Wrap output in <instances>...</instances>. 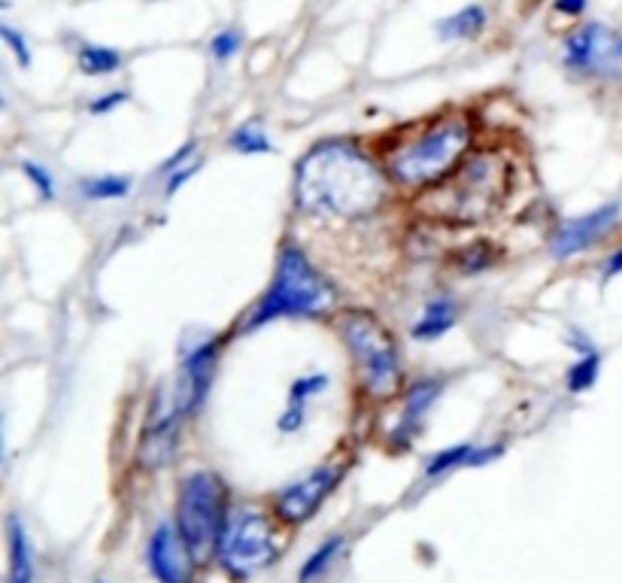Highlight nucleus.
I'll use <instances>...</instances> for the list:
<instances>
[{
  "label": "nucleus",
  "mask_w": 622,
  "mask_h": 583,
  "mask_svg": "<svg viewBox=\"0 0 622 583\" xmlns=\"http://www.w3.org/2000/svg\"><path fill=\"white\" fill-rule=\"evenodd\" d=\"M598 374H601V353L598 350H589V353H581L577 362L568 368V392H586V389H593L595 380H598Z\"/></svg>",
  "instance_id": "b1692460"
},
{
  "label": "nucleus",
  "mask_w": 622,
  "mask_h": 583,
  "mask_svg": "<svg viewBox=\"0 0 622 583\" xmlns=\"http://www.w3.org/2000/svg\"><path fill=\"white\" fill-rule=\"evenodd\" d=\"M471 149H474L471 119L462 113L443 116L404 143H398L386 156V171L392 183L411 192H428L443 183L471 156Z\"/></svg>",
  "instance_id": "7ed1b4c3"
},
{
  "label": "nucleus",
  "mask_w": 622,
  "mask_h": 583,
  "mask_svg": "<svg viewBox=\"0 0 622 583\" xmlns=\"http://www.w3.org/2000/svg\"><path fill=\"white\" fill-rule=\"evenodd\" d=\"M346 550V535H331L326 538L316 550H313L307 559H304V566L297 571V583H319L326 578L331 566L338 562L340 556Z\"/></svg>",
  "instance_id": "6ab92c4d"
},
{
  "label": "nucleus",
  "mask_w": 622,
  "mask_h": 583,
  "mask_svg": "<svg viewBox=\"0 0 622 583\" xmlns=\"http://www.w3.org/2000/svg\"><path fill=\"white\" fill-rule=\"evenodd\" d=\"M392 177L355 141H322L295 168V207L319 222H362L380 214Z\"/></svg>",
  "instance_id": "f257e3e1"
},
{
  "label": "nucleus",
  "mask_w": 622,
  "mask_h": 583,
  "mask_svg": "<svg viewBox=\"0 0 622 583\" xmlns=\"http://www.w3.org/2000/svg\"><path fill=\"white\" fill-rule=\"evenodd\" d=\"M622 274V246L620 250H613V256L608 258V262H605V277H620Z\"/></svg>",
  "instance_id": "2f4dec72"
},
{
  "label": "nucleus",
  "mask_w": 622,
  "mask_h": 583,
  "mask_svg": "<svg viewBox=\"0 0 622 583\" xmlns=\"http://www.w3.org/2000/svg\"><path fill=\"white\" fill-rule=\"evenodd\" d=\"M219 356H222V341L216 335H204L195 338V343H188L180 359V380H176V399L183 408L185 416L195 413L207 404L216 371H219Z\"/></svg>",
  "instance_id": "9d476101"
},
{
  "label": "nucleus",
  "mask_w": 622,
  "mask_h": 583,
  "mask_svg": "<svg viewBox=\"0 0 622 583\" xmlns=\"http://www.w3.org/2000/svg\"><path fill=\"white\" fill-rule=\"evenodd\" d=\"M510 192V161L501 153H471L447 180L425 195V210L453 226L492 219Z\"/></svg>",
  "instance_id": "20e7f679"
},
{
  "label": "nucleus",
  "mask_w": 622,
  "mask_h": 583,
  "mask_svg": "<svg viewBox=\"0 0 622 583\" xmlns=\"http://www.w3.org/2000/svg\"><path fill=\"white\" fill-rule=\"evenodd\" d=\"M7 547H10L7 583H34V547H31L28 529L15 513L7 520Z\"/></svg>",
  "instance_id": "dca6fc26"
},
{
  "label": "nucleus",
  "mask_w": 622,
  "mask_h": 583,
  "mask_svg": "<svg viewBox=\"0 0 622 583\" xmlns=\"http://www.w3.org/2000/svg\"><path fill=\"white\" fill-rule=\"evenodd\" d=\"M617 58V37H610L605 25H583L565 40V64L577 73L608 71Z\"/></svg>",
  "instance_id": "ddd939ff"
},
{
  "label": "nucleus",
  "mask_w": 622,
  "mask_h": 583,
  "mask_svg": "<svg viewBox=\"0 0 622 583\" xmlns=\"http://www.w3.org/2000/svg\"><path fill=\"white\" fill-rule=\"evenodd\" d=\"M338 289L297 243H283L273 265V280L255 301L243 328L255 331L277 319H326L338 307Z\"/></svg>",
  "instance_id": "f03ea898"
},
{
  "label": "nucleus",
  "mask_w": 622,
  "mask_h": 583,
  "mask_svg": "<svg viewBox=\"0 0 622 583\" xmlns=\"http://www.w3.org/2000/svg\"><path fill=\"white\" fill-rule=\"evenodd\" d=\"M22 173L28 177V183L37 189L42 201H56V177L49 168H42L37 161H22Z\"/></svg>",
  "instance_id": "393cba45"
},
{
  "label": "nucleus",
  "mask_w": 622,
  "mask_h": 583,
  "mask_svg": "<svg viewBox=\"0 0 622 583\" xmlns=\"http://www.w3.org/2000/svg\"><path fill=\"white\" fill-rule=\"evenodd\" d=\"M127 104V92H110V95H100L88 104V113L92 116H103V113H113L115 107H122Z\"/></svg>",
  "instance_id": "c756f323"
},
{
  "label": "nucleus",
  "mask_w": 622,
  "mask_h": 583,
  "mask_svg": "<svg viewBox=\"0 0 622 583\" xmlns=\"http://www.w3.org/2000/svg\"><path fill=\"white\" fill-rule=\"evenodd\" d=\"M198 171H200V161H188L185 168H180V171H173L170 177H164V195L173 198V195H176V192H180V189H183V185L188 183V180H192Z\"/></svg>",
  "instance_id": "c85d7f7f"
},
{
  "label": "nucleus",
  "mask_w": 622,
  "mask_h": 583,
  "mask_svg": "<svg viewBox=\"0 0 622 583\" xmlns=\"http://www.w3.org/2000/svg\"><path fill=\"white\" fill-rule=\"evenodd\" d=\"M617 58H620V61H622V34H620V37H617Z\"/></svg>",
  "instance_id": "473e14b6"
},
{
  "label": "nucleus",
  "mask_w": 622,
  "mask_h": 583,
  "mask_svg": "<svg viewBox=\"0 0 622 583\" xmlns=\"http://www.w3.org/2000/svg\"><path fill=\"white\" fill-rule=\"evenodd\" d=\"M477 450V444H453L447 450L435 453L425 462V481H438L443 474H453L459 469H471V456Z\"/></svg>",
  "instance_id": "412c9836"
},
{
  "label": "nucleus",
  "mask_w": 622,
  "mask_h": 583,
  "mask_svg": "<svg viewBox=\"0 0 622 583\" xmlns=\"http://www.w3.org/2000/svg\"><path fill=\"white\" fill-rule=\"evenodd\" d=\"M76 64L85 76H110L122 68V52H115L110 46L88 44L76 52Z\"/></svg>",
  "instance_id": "5701e85b"
},
{
  "label": "nucleus",
  "mask_w": 622,
  "mask_h": 583,
  "mask_svg": "<svg viewBox=\"0 0 622 583\" xmlns=\"http://www.w3.org/2000/svg\"><path fill=\"white\" fill-rule=\"evenodd\" d=\"M0 37H3V44L10 46L13 49V56H15V61L22 64V68H31V46H28V40L19 34L15 28H10V25H3L0 28Z\"/></svg>",
  "instance_id": "bb28decb"
},
{
  "label": "nucleus",
  "mask_w": 622,
  "mask_h": 583,
  "mask_svg": "<svg viewBox=\"0 0 622 583\" xmlns=\"http://www.w3.org/2000/svg\"><path fill=\"white\" fill-rule=\"evenodd\" d=\"M95 583H107V581H95Z\"/></svg>",
  "instance_id": "72a5a7b5"
},
{
  "label": "nucleus",
  "mask_w": 622,
  "mask_h": 583,
  "mask_svg": "<svg viewBox=\"0 0 622 583\" xmlns=\"http://www.w3.org/2000/svg\"><path fill=\"white\" fill-rule=\"evenodd\" d=\"M228 146L241 156H268L273 153V143H270L268 131L261 122H243L237 129L231 131Z\"/></svg>",
  "instance_id": "4be33fe9"
},
{
  "label": "nucleus",
  "mask_w": 622,
  "mask_h": 583,
  "mask_svg": "<svg viewBox=\"0 0 622 583\" xmlns=\"http://www.w3.org/2000/svg\"><path fill=\"white\" fill-rule=\"evenodd\" d=\"M183 420L185 413L180 408L176 392L168 396L164 389H158L149 416H146V426H143L141 444H137V465L143 471H161L176 456Z\"/></svg>",
  "instance_id": "6e6552de"
},
{
  "label": "nucleus",
  "mask_w": 622,
  "mask_h": 583,
  "mask_svg": "<svg viewBox=\"0 0 622 583\" xmlns=\"http://www.w3.org/2000/svg\"><path fill=\"white\" fill-rule=\"evenodd\" d=\"M343 462H328L304 474L295 484L283 486L273 498V517L285 526H301L313 513L326 505V498L334 493V486L343 481Z\"/></svg>",
  "instance_id": "1a4fd4ad"
},
{
  "label": "nucleus",
  "mask_w": 622,
  "mask_h": 583,
  "mask_svg": "<svg viewBox=\"0 0 622 583\" xmlns=\"http://www.w3.org/2000/svg\"><path fill=\"white\" fill-rule=\"evenodd\" d=\"M134 189V180L125 173H100V177H85L80 183L85 201H119Z\"/></svg>",
  "instance_id": "aec40b11"
},
{
  "label": "nucleus",
  "mask_w": 622,
  "mask_h": 583,
  "mask_svg": "<svg viewBox=\"0 0 622 583\" xmlns=\"http://www.w3.org/2000/svg\"><path fill=\"white\" fill-rule=\"evenodd\" d=\"M455 319H459V307H455V301L450 295H438V299H431L425 304L423 316L413 323L411 335L416 341H438L443 338L450 328L455 326Z\"/></svg>",
  "instance_id": "f3484780"
},
{
  "label": "nucleus",
  "mask_w": 622,
  "mask_h": 583,
  "mask_svg": "<svg viewBox=\"0 0 622 583\" xmlns=\"http://www.w3.org/2000/svg\"><path fill=\"white\" fill-rule=\"evenodd\" d=\"M589 0H556V13L562 15H583Z\"/></svg>",
  "instance_id": "7c9ffc66"
},
{
  "label": "nucleus",
  "mask_w": 622,
  "mask_h": 583,
  "mask_svg": "<svg viewBox=\"0 0 622 583\" xmlns=\"http://www.w3.org/2000/svg\"><path fill=\"white\" fill-rule=\"evenodd\" d=\"M328 374L326 371H313V374H304L297 377L295 384L289 386V399H285V411L280 416L277 428L283 435H292V432H301L304 428V420H307V408L316 396H322L328 389Z\"/></svg>",
  "instance_id": "2eb2a0df"
},
{
  "label": "nucleus",
  "mask_w": 622,
  "mask_h": 583,
  "mask_svg": "<svg viewBox=\"0 0 622 583\" xmlns=\"http://www.w3.org/2000/svg\"><path fill=\"white\" fill-rule=\"evenodd\" d=\"M620 216L622 204L620 201H610V204H601V207H595L589 214L574 216V219L562 222V228L556 231V238L550 243L552 258H574L586 253V250H593L595 243L601 241V238H608L610 231L620 226Z\"/></svg>",
  "instance_id": "9b49d317"
},
{
  "label": "nucleus",
  "mask_w": 622,
  "mask_h": 583,
  "mask_svg": "<svg viewBox=\"0 0 622 583\" xmlns=\"http://www.w3.org/2000/svg\"><path fill=\"white\" fill-rule=\"evenodd\" d=\"M216 559L231 581L241 583L255 578L258 571L270 569L280 559V538L268 513L255 505L231 508Z\"/></svg>",
  "instance_id": "0eeeda50"
},
{
  "label": "nucleus",
  "mask_w": 622,
  "mask_h": 583,
  "mask_svg": "<svg viewBox=\"0 0 622 583\" xmlns=\"http://www.w3.org/2000/svg\"><path fill=\"white\" fill-rule=\"evenodd\" d=\"M241 46H243V37L237 34V31L234 28L219 31V34L210 40V56L216 58V61H228V58H234L237 52H241Z\"/></svg>",
  "instance_id": "a878e982"
},
{
  "label": "nucleus",
  "mask_w": 622,
  "mask_h": 583,
  "mask_svg": "<svg viewBox=\"0 0 622 583\" xmlns=\"http://www.w3.org/2000/svg\"><path fill=\"white\" fill-rule=\"evenodd\" d=\"M338 335L346 343L368 399L389 401L401 392L404 365L395 335L368 311H346L338 319Z\"/></svg>",
  "instance_id": "39448f33"
},
{
  "label": "nucleus",
  "mask_w": 622,
  "mask_h": 583,
  "mask_svg": "<svg viewBox=\"0 0 622 583\" xmlns=\"http://www.w3.org/2000/svg\"><path fill=\"white\" fill-rule=\"evenodd\" d=\"M440 392H443V384H440L438 377H419V380L404 392V408H401V416H398L395 428H392V444L407 447V444L419 435L425 416L435 408Z\"/></svg>",
  "instance_id": "4468645a"
},
{
  "label": "nucleus",
  "mask_w": 622,
  "mask_h": 583,
  "mask_svg": "<svg viewBox=\"0 0 622 583\" xmlns=\"http://www.w3.org/2000/svg\"><path fill=\"white\" fill-rule=\"evenodd\" d=\"M225 484L212 471H192L180 484L176 498V529L183 535L195 566H207L219 554V538L225 529Z\"/></svg>",
  "instance_id": "423d86ee"
},
{
  "label": "nucleus",
  "mask_w": 622,
  "mask_h": 583,
  "mask_svg": "<svg viewBox=\"0 0 622 583\" xmlns=\"http://www.w3.org/2000/svg\"><path fill=\"white\" fill-rule=\"evenodd\" d=\"M489 22V13L483 10L480 3H471L459 13L447 15L443 22H438V37L440 40H474L480 37L483 28Z\"/></svg>",
  "instance_id": "a211bd4d"
},
{
  "label": "nucleus",
  "mask_w": 622,
  "mask_h": 583,
  "mask_svg": "<svg viewBox=\"0 0 622 583\" xmlns=\"http://www.w3.org/2000/svg\"><path fill=\"white\" fill-rule=\"evenodd\" d=\"M146 562L158 583H192V569H198L176 523L156 526L153 538L146 544Z\"/></svg>",
  "instance_id": "f8f14e48"
},
{
  "label": "nucleus",
  "mask_w": 622,
  "mask_h": 583,
  "mask_svg": "<svg viewBox=\"0 0 622 583\" xmlns=\"http://www.w3.org/2000/svg\"><path fill=\"white\" fill-rule=\"evenodd\" d=\"M195 153H198V141H188V143H185V146H180V149H176L173 156L161 161V168H158V173H161V177H170V173H173V171H180V168H185V165L192 161V156H195Z\"/></svg>",
  "instance_id": "cd10ccee"
}]
</instances>
